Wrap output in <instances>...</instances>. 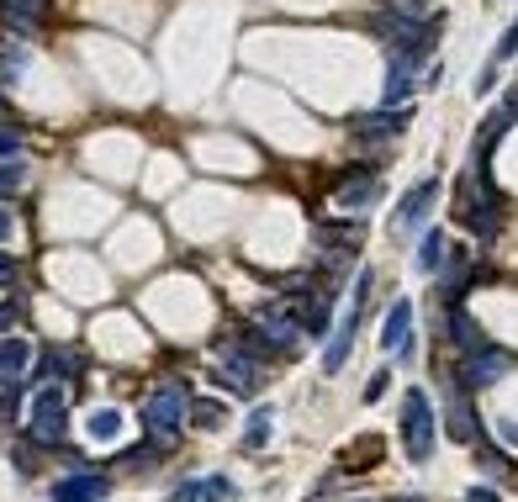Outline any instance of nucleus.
Segmentation results:
<instances>
[{
    "label": "nucleus",
    "instance_id": "obj_1",
    "mask_svg": "<svg viewBox=\"0 0 518 502\" xmlns=\"http://www.w3.org/2000/svg\"><path fill=\"white\" fill-rule=\"evenodd\" d=\"M402 450H407V460L413 466H423V460H434V444H439V429H434V402L418 392H402Z\"/></svg>",
    "mask_w": 518,
    "mask_h": 502
},
{
    "label": "nucleus",
    "instance_id": "obj_2",
    "mask_svg": "<svg viewBox=\"0 0 518 502\" xmlns=\"http://www.w3.org/2000/svg\"><path fill=\"white\" fill-rule=\"evenodd\" d=\"M180 423H191V392H185L180 381H170V386H159V392L143 402V429H148L154 444H164V439L180 434Z\"/></svg>",
    "mask_w": 518,
    "mask_h": 502
},
{
    "label": "nucleus",
    "instance_id": "obj_3",
    "mask_svg": "<svg viewBox=\"0 0 518 502\" xmlns=\"http://www.w3.org/2000/svg\"><path fill=\"white\" fill-rule=\"evenodd\" d=\"M64 434H69V392H64V381H43L32 397V439L64 444Z\"/></svg>",
    "mask_w": 518,
    "mask_h": 502
},
{
    "label": "nucleus",
    "instance_id": "obj_4",
    "mask_svg": "<svg viewBox=\"0 0 518 502\" xmlns=\"http://www.w3.org/2000/svg\"><path fill=\"white\" fill-rule=\"evenodd\" d=\"M365 302H370V270H360L355 275V296H349V307L339 312V328H333V339H328V349H323V370L333 376V370H344V360H349V344H355V328H360V312H365Z\"/></svg>",
    "mask_w": 518,
    "mask_h": 502
},
{
    "label": "nucleus",
    "instance_id": "obj_5",
    "mask_svg": "<svg viewBox=\"0 0 518 502\" xmlns=\"http://www.w3.org/2000/svg\"><path fill=\"white\" fill-rule=\"evenodd\" d=\"M217 381H228L233 397H254L265 370H259V355L244 344H217Z\"/></svg>",
    "mask_w": 518,
    "mask_h": 502
},
{
    "label": "nucleus",
    "instance_id": "obj_6",
    "mask_svg": "<svg viewBox=\"0 0 518 502\" xmlns=\"http://www.w3.org/2000/svg\"><path fill=\"white\" fill-rule=\"evenodd\" d=\"M254 328L270 339V349H296L307 339V328H302V312H291L286 302H265V307H254Z\"/></svg>",
    "mask_w": 518,
    "mask_h": 502
},
{
    "label": "nucleus",
    "instance_id": "obj_7",
    "mask_svg": "<svg viewBox=\"0 0 518 502\" xmlns=\"http://www.w3.org/2000/svg\"><path fill=\"white\" fill-rule=\"evenodd\" d=\"M503 370H508V355H497V349H476V355H466V365L455 370V381H460V392H481V386H492Z\"/></svg>",
    "mask_w": 518,
    "mask_h": 502
},
{
    "label": "nucleus",
    "instance_id": "obj_8",
    "mask_svg": "<svg viewBox=\"0 0 518 502\" xmlns=\"http://www.w3.org/2000/svg\"><path fill=\"white\" fill-rule=\"evenodd\" d=\"M111 497V481L96 471H74L64 481H53V502H106Z\"/></svg>",
    "mask_w": 518,
    "mask_h": 502
},
{
    "label": "nucleus",
    "instance_id": "obj_9",
    "mask_svg": "<svg viewBox=\"0 0 518 502\" xmlns=\"http://www.w3.org/2000/svg\"><path fill=\"white\" fill-rule=\"evenodd\" d=\"M413 122V106H381L370 117H355V138H397Z\"/></svg>",
    "mask_w": 518,
    "mask_h": 502
},
{
    "label": "nucleus",
    "instance_id": "obj_10",
    "mask_svg": "<svg viewBox=\"0 0 518 502\" xmlns=\"http://www.w3.org/2000/svg\"><path fill=\"white\" fill-rule=\"evenodd\" d=\"M434 201H439V180H418L413 191L397 201V228H418V222L434 212Z\"/></svg>",
    "mask_w": 518,
    "mask_h": 502
},
{
    "label": "nucleus",
    "instance_id": "obj_11",
    "mask_svg": "<svg viewBox=\"0 0 518 502\" xmlns=\"http://www.w3.org/2000/svg\"><path fill=\"white\" fill-rule=\"evenodd\" d=\"M381 344L386 355H407V344H413V302H392V312L381 323Z\"/></svg>",
    "mask_w": 518,
    "mask_h": 502
},
{
    "label": "nucleus",
    "instance_id": "obj_12",
    "mask_svg": "<svg viewBox=\"0 0 518 502\" xmlns=\"http://www.w3.org/2000/svg\"><path fill=\"white\" fill-rule=\"evenodd\" d=\"M376 196H381L376 175H355V170H349V180L339 185V191H333V207H339V212L349 217V212H365V207H370V201H376Z\"/></svg>",
    "mask_w": 518,
    "mask_h": 502
},
{
    "label": "nucleus",
    "instance_id": "obj_13",
    "mask_svg": "<svg viewBox=\"0 0 518 502\" xmlns=\"http://www.w3.org/2000/svg\"><path fill=\"white\" fill-rule=\"evenodd\" d=\"M27 360H32V344L22 339V333H0V386L6 381H22L27 376Z\"/></svg>",
    "mask_w": 518,
    "mask_h": 502
},
{
    "label": "nucleus",
    "instance_id": "obj_14",
    "mask_svg": "<svg viewBox=\"0 0 518 502\" xmlns=\"http://www.w3.org/2000/svg\"><path fill=\"white\" fill-rule=\"evenodd\" d=\"M450 333H455V344L466 349V355H476V349H487V333H481V323L471 318L466 307H450Z\"/></svg>",
    "mask_w": 518,
    "mask_h": 502
},
{
    "label": "nucleus",
    "instance_id": "obj_15",
    "mask_svg": "<svg viewBox=\"0 0 518 502\" xmlns=\"http://www.w3.org/2000/svg\"><path fill=\"white\" fill-rule=\"evenodd\" d=\"M328 312H333V296H328V291H307V302H302V328H307V339H318V333L328 328Z\"/></svg>",
    "mask_w": 518,
    "mask_h": 502
},
{
    "label": "nucleus",
    "instance_id": "obj_16",
    "mask_svg": "<svg viewBox=\"0 0 518 502\" xmlns=\"http://www.w3.org/2000/svg\"><path fill=\"white\" fill-rule=\"evenodd\" d=\"M444 259H450V254H444V233L429 228V233H423V244H418V270L434 275V270H444Z\"/></svg>",
    "mask_w": 518,
    "mask_h": 502
},
{
    "label": "nucleus",
    "instance_id": "obj_17",
    "mask_svg": "<svg viewBox=\"0 0 518 502\" xmlns=\"http://www.w3.org/2000/svg\"><path fill=\"white\" fill-rule=\"evenodd\" d=\"M360 238H365L360 222H339V228H328V222H323V228H318V244L323 249H355Z\"/></svg>",
    "mask_w": 518,
    "mask_h": 502
},
{
    "label": "nucleus",
    "instance_id": "obj_18",
    "mask_svg": "<svg viewBox=\"0 0 518 502\" xmlns=\"http://www.w3.org/2000/svg\"><path fill=\"white\" fill-rule=\"evenodd\" d=\"M85 434L96 439V444H111V439L122 434V413H117V407H101V413H90V423H85Z\"/></svg>",
    "mask_w": 518,
    "mask_h": 502
},
{
    "label": "nucleus",
    "instance_id": "obj_19",
    "mask_svg": "<svg viewBox=\"0 0 518 502\" xmlns=\"http://www.w3.org/2000/svg\"><path fill=\"white\" fill-rule=\"evenodd\" d=\"M450 434H455L460 444H476V439H481V429H476V418H471L466 397H455V402H450Z\"/></svg>",
    "mask_w": 518,
    "mask_h": 502
},
{
    "label": "nucleus",
    "instance_id": "obj_20",
    "mask_svg": "<svg viewBox=\"0 0 518 502\" xmlns=\"http://www.w3.org/2000/svg\"><path fill=\"white\" fill-rule=\"evenodd\" d=\"M270 429H275V413H270V407H254V413H249V429H244V450L270 444Z\"/></svg>",
    "mask_w": 518,
    "mask_h": 502
},
{
    "label": "nucleus",
    "instance_id": "obj_21",
    "mask_svg": "<svg viewBox=\"0 0 518 502\" xmlns=\"http://www.w3.org/2000/svg\"><path fill=\"white\" fill-rule=\"evenodd\" d=\"M27 185V164L22 159H0V201H11Z\"/></svg>",
    "mask_w": 518,
    "mask_h": 502
},
{
    "label": "nucleus",
    "instance_id": "obj_22",
    "mask_svg": "<svg viewBox=\"0 0 518 502\" xmlns=\"http://www.w3.org/2000/svg\"><path fill=\"white\" fill-rule=\"evenodd\" d=\"M74 365H80V360H74L69 349H48V360H43V381H69V376H74Z\"/></svg>",
    "mask_w": 518,
    "mask_h": 502
},
{
    "label": "nucleus",
    "instance_id": "obj_23",
    "mask_svg": "<svg viewBox=\"0 0 518 502\" xmlns=\"http://www.w3.org/2000/svg\"><path fill=\"white\" fill-rule=\"evenodd\" d=\"M191 423L196 429H222V423H228V407L222 402H191Z\"/></svg>",
    "mask_w": 518,
    "mask_h": 502
},
{
    "label": "nucleus",
    "instance_id": "obj_24",
    "mask_svg": "<svg viewBox=\"0 0 518 502\" xmlns=\"http://www.w3.org/2000/svg\"><path fill=\"white\" fill-rule=\"evenodd\" d=\"M6 6H11V27H32L37 22V16H43L48 11V0H6Z\"/></svg>",
    "mask_w": 518,
    "mask_h": 502
},
{
    "label": "nucleus",
    "instance_id": "obj_25",
    "mask_svg": "<svg viewBox=\"0 0 518 502\" xmlns=\"http://www.w3.org/2000/svg\"><path fill=\"white\" fill-rule=\"evenodd\" d=\"M386 11H397V16H407V22H439V16L423 6V0H386Z\"/></svg>",
    "mask_w": 518,
    "mask_h": 502
},
{
    "label": "nucleus",
    "instance_id": "obj_26",
    "mask_svg": "<svg viewBox=\"0 0 518 502\" xmlns=\"http://www.w3.org/2000/svg\"><path fill=\"white\" fill-rule=\"evenodd\" d=\"M481 444V439H476ZM481 466H487L492 476H513V466H508V455L503 450H492V444H481Z\"/></svg>",
    "mask_w": 518,
    "mask_h": 502
},
{
    "label": "nucleus",
    "instance_id": "obj_27",
    "mask_svg": "<svg viewBox=\"0 0 518 502\" xmlns=\"http://www.w3.org/2000/svg\"><path fill=\"white\" fill-rule=\"evenodd\" d=\"M513 53H518V16H513V22H508V32H503V43H497V53H492V64H508Z\"/></svg>",
    "mask_w": 518,
    "mask_h": 502
},
{
    "label": "nucleus",
    "instance_id": "obj_28",
    "mask_svg": "<svg viewBox=\"0 0 518 502\" xmlns=\"http://www.w3.org/2000/svg\"><path fill=\"white\" fill-rule=\"evenodd\" d=\"M164 502H207V487H201V481H180Z\"/></svg>",
    "mask_w": 518,
    "mask_h": 502
},
{
    "label": "nucleus",
    "instance_id": "obj_29",
    "mask_svg": "<svg viewBox=\"0 0 518 502\" xmlns=\"http://www.w3.org/2000/svg\"><path fill=\"white\" fill-rule=\"evenodd\" d=\"M22 154V133L16 127H0V159H16Z\"/></svg>",
    "mask_w": 518,
    "mask_h": 502
},
{
    "label": "nucleus",
    "instance_id": "obj_30",
    "mask_svg": "<svg viewBox=\"0 0 518 502\" xmlns=\"http://www.w3.org/2000/svg\"><path fill=\"white\" fill-rule=\"evenodd\" d=\"M201 487H207V502H228L233 497V481L228 476H212V481H201Z\"/></svg>",
    "mask_w": 518,
    "mask_h": 502
},
{
    "label": "nucleus",
    "instance_id": "obj_31",
    "mask_svg": "<svg viewBox=\"0 0 518 502\" xmlns=\"http://www.w3.org/2000/svg\"><path fill=\"white\" fill-rule=\"evenodd\" d=\"M386 381H392V376H386V370H376V376H370V386H365V402H381V397H386Z\"/></svg>",
    "mask_w": 518,
    "mask_h": 502
},
{
    "label": "nucleus",
    "instance_id": "obj_32",
    "mask_svg": "<svg viewBox=\"0 0 518 502\" xmlns=\"http://www.w3.org/2000/svg\"><path fill=\"white\" fill-rule=\"evenodd\" d=\"M11 233H16V217L0 207V244H11Z\"/></svg>",
    "mask_w": 518,
    "mask_h": 502
},
{
    "label": "nucleus",
    "instance_id": "obj_33",
    "mask_svg": "<svg viewBox=\"0 0 518 502\" xmlns=\"http://www.w3.org/2000/svg\"><path fill=\"white\" fill-rule=\"evenodd\" d=\"M16 312H22V307H16V302H0V333H6V328L16 323Z\"/></svg>",
    "mask_w": 518,
    "mask_h": 502
},
{
    "label": "nucleus",
    "instance_id": "obj_34",
    "mask_svg": "<svg viewBox=\"0 0 518 502\" xmlns=\"http://www.w3.org/2000/svg\"><path fill=\"white\" fill-rule=\"evenodd\" d=\"M466 502H503V497H497L492 487H471V492H466Z\"/></svg>",
    "mask_w": 518,
    "mask_h": 502
},
{
    "label": "nucleus",
    "instance_id": "obj_35",
    "mask_svg": "<svg viewBox=\"0 0 518 502\" xmlns=\"http://www.w3.org/2000/svg\"><path fill=\"white\" fill-rule=\"evenodd\" d=\"M11 270H16V259H11V254H0V281H6Z\"/></svg>",
    "mask_w": 518,
    "mask_h": 502
}]
</instances>
